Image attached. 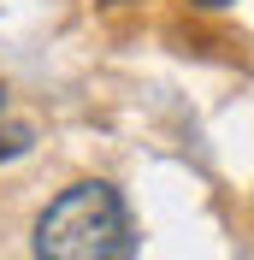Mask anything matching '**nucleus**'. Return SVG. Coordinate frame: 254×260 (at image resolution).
I'll list each match as a JSON object with an SVG mask.
<instances>
[{
  "label": "nucleus",
  "mask_w": 254,
  "mask_h": 260,
  "mask_svg": "<svg viewBox=\"0 0 254 260\" xmlns=\"http://www.w3.org/2000/svg\"><path fill=\"white\" fill-rule=\"evenodd\" d=\"M107 6H130V0H107Z\"/></svg>",
  "instance_id": "4"
},
{
  "label": "nucleus",
  "mask_w": 254,
  "mask_h": 260,
  "mask_svg": "<svg viewBox=\"0 0 254 260\" xmlns=\"http://www.w3.org/2000/svg\"><path fill=\"white\" fill-rule=\"evenodd\" d=\"M36 260H136V219L124 195L101 178L59 189L36 219Z\"/></svg>",
  "instance_id": "1"
},
{
  "label": "nucleus",
  "mask_w": 254,
  "mask_h": 260,
  "mask_svg": "<svg viewBox=\"0 0 254 260\" xmlns=\"http://www.w3.org/2000/svg\"><path fill=\"white\" fill-rule=\"evenodd\" d=\"M0 107H6V89H0Z\"/></svg>",
  "instance_id": "5"
},
{
  "label": "nucleus",
  "mask_w": 254,
  "mask_h": 260,
  "mask_svg": "<svg viewBox=\"0 0 254 260\" xmlns=\"http://www.w3.org/2000/svg\"><path fill=\"white\" fill-rule=\"evenodd\" d=\"M30 142H36V130H30V124H6V130H0V160H12V154H24Z\"/></svg>",
  "instance_id": "2"
},
{
  "label": "nucleus",
  "mask_w": 254,
  "mask_h": 260,
  "mask_svg": "<svg viewBox=\"0 0 254 260\" xmlns=\"http://www.w3.org/2000/svg\"><path fill=\"white\" fill-rule=\"evenodd\" d=\"M195 6H207V12H213V6H231V0H195Z\"/></svg>",
  "instance_id": "3"
}]
</instances>
